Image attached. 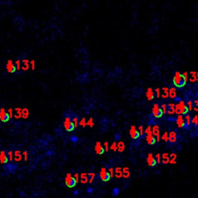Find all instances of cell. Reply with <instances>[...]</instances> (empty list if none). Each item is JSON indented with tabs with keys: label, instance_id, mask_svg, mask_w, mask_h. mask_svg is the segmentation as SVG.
<instances>
[{
	"label": "cell",
	"instance_id": "cell-1",
	"mask_svg": "<svg viewBox=\"0 0 198 198\" xmlns=\"http://www.w3.org/2000/svg\"><path fill=\"white\" fill-rule=\"evenodd\" d=\"M186 81L185 80V78H183V74L180 71H176L173 78V83L174 84L175 87H177V88H183V87H185Z\"/></svg>",
	"mask_w": 198,
	"mask_h": 198
},
{
	"label": "cell",
	"instance_id": "cell-2",
	"mask_svg": "<svg viewBox=\"0 0 198 198\" xmlns=\"http://www.w3.org/2000/svg\"><path fill=\"white\" fill-rule=\"evenodd\" d=\"M175 113L177 115H183V116H185L189 113L187 105L183 101H180L177 104H175Z\"/></svg>",
	"mask_w": 198,
	"mask_h": 198
},
{
	"label": "cell",
	"instance_id": "cell-3",
	"mask_svg": "<svg viewBox=\"0 0 198 198\" xmlns=\"http://www.w3.org/2000/svg\"><path fill=\"white\" fill-rule=\"evenodd\" d=\"M144 134L146 135V140L147 143H148L149 146H152V145L156 144V138L153 136V135L152 133V126L151 125L147 126V128L146 129V130H144Z\"/></svg>",
	"mask_w": 198,
	"mask_h": 198
},
{
	"label": "cell",
	"instance_id": "cell-4",
	"mask_svg": "<svg viewBox=\"0 0 198 198\" xmlns=\"http://www.w3.org/2000/svg\"><path fill=\"white\" fill-rule=\"evenodd\" d=\"M2 169L6 173H14L16 169V164L13 162H8L3 164Z\"/></svg>",
	"mask_w": 198,
	"mask_h": 198
},
{
	"label": "cell",
	"instance_id": "cell-5",
	"mask_svg": "<svg viewBox=\"0 0 198 198\" xmlns=\"http://www.w3.org/2000/svg\"><path fill=\"white\" fill-rule=\"evenodd\" d=\"M65 184L68 188H74L77 185L75 179L70 173H67L66 177H65Z\"/></svg>",
	"mask_w": 198,
	"mask_h": 198
},
{
	"label": "cell",
	"instance_id": "cell-6",
	"mask_svg": "<svg viewBox=\"0 0 198 198\" xmlns=\"http://www.w3.org/2000/svg\"><path fill=\"white\" fill-rule=\"evenodd\" d=\"M64 126L67 132H73L75 129V127H74V124L72 122V120L69 116H67L66 118H64Z\"/></svg>",
	"mask_w": 198,
	"mask_h": 198
},
{
	"label": "cell",
	"instance_id": "cell-7",
	"mask_svg": "<svg viewBox=\"0 0 198 198\" xmlns=\"http://www.w3.org/2000/svg\"><path fill=\"white\" fill-rule=\"evenodd\" d=\"M152 112L153 116L155 118H162L163 116L162 109H161V108L160 107V105L157 103H155L153 104L152 108Z\"/></svg>",
	"mask_w": 198,
	"mask_h": 198
},
{
	"label": "cell",
	"instance_id": "cell-8",
	"mask_svg": "<svg viewBox=\"0 0 198 198\" xmlns=\"http://www.w3.org/2000/svg\"><path fill=\"white\" fill-rule=\"evenodd\" d=\"M99 177L103 182H108L111 180V177H110L108 170L104 167H102L101 169L100 173H99Z\"/></svg>",
	"mask_w": 198,
	"mask_h": 198
},
{
	"label": "cell",
	"instance_id": "cell-9",
	"mask_svg": "<svg viewBox=\"0 0 198 198\" xmlns=\"http://www.w3.org/2000/svg\"><path fill=\"white\" fill-rule=\"evenodd\" d=\"M152 133L153 136L156 138V142H159L160 141V129L158 125H155L152 127Z\"/></svg>",
	"mask_w": 198,
	"mask_h": 198
},
{
	"label": "cell",
	"instance_id": "cell-10",
	"mask_svg": "<svg viewBox=\"0 0 198 198\" xmlns=\"http://www.w3.org/2000/svg\"><path fill=\"white\" fill-rule=\"evenodd\" d=\"M0 162L5 164L9 162V153L8 149H4L0 152Z\"/></svg>",
	"mask_w": 198,
	"mask_h": 198
},
{
	"label": "cell",
	"instance_id": "cell-11",
	"mask_svg": "<svg viewBox=\"0 0 198 198\" xmlns=\"http://www.w3.org/2000/svg\"><path fill=\"white\" fill-rule=\"evenodd\" d=\"M129 135L131 138L133 139H138L140 138V135L139 131L136 129V127L135 125H132L129 129Z\"/></svg>",
	"mask_w": 198,
	"mask_h": 198
},
{
	"label": "cell",
	"instance_id": "cell-12",
	"mask_svg": "<svg viewBox=\"0 0 198 198\" xmlns=\"http://www.w3.org/2000/svg\"><path fill=\"white\" fill-rule=\"evenodd\" d=\"M10 119V116L9 112H7L5 109L0 110V120L2 122H7Z\"/></svg>",
	"mask_w": 198,
	"mask_h": 198
},
{
	"label": "cell",
	"instance_id": "cell-13",
	"mask_svg": "<svg viewBox=\"0 0 198 198\" xmlns=\"http://www.w3.org/2000/svg\"><path fill=\"white\" fill-rule=\"evenodd\" d=\"M6 70L10 74H14L16 73V67L15 65V63H13L12 60H8L7 64H6Z\"/></svg>",
	"mask_w": 198,
	"mask_h": 198
},
{
	"label": "cell",
	"instance_id": "cell-14",
	"mask_svg": "<svg viewBox=\"0 0 198 198\" xmlns=\"http://www.w3.org/2000/svg\"><path fill=\"white\" fill-rule=\"evenodd\" d=\"M176 122H177V125L178 128H180V129L186 128V123H185L184 117L183 116V115H178Z\"/></svg>",
	"mask_w": 198,
	"mask_h": 198
},
{
	"label": "cell",
	"instance_id": "cell-15",
	"mask_svg": "<svg viewBox=\"0 0 198 198\" xmlns=\"http://www.w3.org/2000/svg\"><path fill=\"white\" fill-rule=\"evenodd\" d=\"M22 158H23V153L21 152L20 150L19 149H16V150H13V161H15L16 163H19L22 160Z\"/></svg>",
	"mask_w": 198,
	"mask_h": 198
},
{
	"label": "cell",
	"instance_id": "cell-16",
	"mask_svg": "<svg viewBox=\"0 0 198 198\" xmlns=\"http://www.w3.org/2000/svg\"><path fill=\"white\" fill-rule=\"evenodd\" d=\"M146 162H147L148 165L150 167H153V166H156V164H157L156 160V159L153 156V154L151 153V152L148 154V156H147V159H146Z\"/></svg>",
	"mask_w": 198,
	"mask_h": 198
},
{
	"label": "cell",
	"instance_id": "cell-17",
	"mask_svg": "<svg viewBox=\"0 0 198 198\" xmlns=\"http://www.w3.org/2000/svg\"><path fill=\"white\" fill-rule=\"evenodd\" d=\"M168 141L171 143H175L177 141V133L175 131H171L168 134Z\"/></svg>",
	"mask_w": 198,
	"mask_h": 198
},
{
	"label": "cell",
	"instance_id": "cell-18",
	"mask_svg": "<svg viewBox=\"0 0 198 198\" xmlns=\"http://www.w3.org/2000/svg\"><path fill=\"white\" fill-rule=\"evenodd\" d=\"M95 152L98 154V155H102L105 151H104V148L103 147V146L101 145V143L100 142H97L96 144H95Z\"/></svg>",
	"mask_w": 198,
	"mask_h": 198
},
{
	"label": "cell",
	"instance_id": "cell-19",
	"mask_svg": "<svg viewBox=\"0 0 198 198\" xmlns=\"http://www.w3.org/2000/svg\"><path fill=\"white\" fill-rule=\"evenodd\" d=\"M146 97L148 101H152L154 99V97H155V93L152 90V87H148L146 91Z\"/></svg>",
	"mask_w": 198,
	"mask_h": 198
},
{
	"label": "cell",
	"instance_id": "cell-20",
	"mask_svg": "<svg viewBox=\"0 0 198 198\" xmlns=\"http://www.w3.org/2000/svg\"><path fill=\"white\" fill-rule=\"evenodd\" d=\"M169 97L171 99H176L177 97V91L175 87L169 88Z\"/></svg>",
	"mask_w": 198,
	"mask_h": 198
},
{
	"label": "cell",
	"instance_id": "cell-21",
	"mask_svg": "<svg viewBox=\"0 0 198 198\" xmlns=\"http://www.w3.org/2000/svg\"><path fill=\"white\" fill-rule=\"evenodd\" d=\"M30 67L29 60L27 59H23L21 60V69L23 70H27Z\"/></svg>",
	"mask_w": 198,
	"mask_h": 198
},
{
	"label": "cell",
	"instance_id": "cell-22",
	"mask_svg": "<svg viewBox=\"0 0 198 198\" xmlns=\"http://www.w3.org/2000/svg\"><path fill=\"white\" fill-rule=\"evenodd\" d=\"M114 175L116 176V178L121 179L122 177V169L121 167H116V169H114Z\"/></svg>",
	"mask_w": 198,
	"mask_h": 198
},
{
	"label": "cell",
	"instance_id": "cell-23",
	"mask_svg": "<svg viewBox=\"0 0 198 198\" xmlns=\"http://www.w3.org/2000/svg\"><path fill=\"white\" fill-rule=\"evenodd\" d=\"M161 157H162V163L163 164H168L169 162V153H166V152H164L161 155Z\"/></svg>",
	"mask_w": 198,
	"mask_h": 198
},
{
	"label": "cell",
	"instance_id": "cell-24",
	"mask_svg": "<svg viewBox=\"0 0 198 198\" xmlns=\"http://www.w3.org/2000/svg\"><path fill=\"white\" fill-rule=\"evenodd\" d=\"M125 145L122 141H119L118 142H117V151H118L119 152H122L125 151Z\"/></svg>",
	"mask_w": 198,
	"mask_h": 198
},
{
	"label": "cell",
	"instance_id": "cell-25",
	"mask_svg": "<svg viewBox=\"0 0 198 198\" xmlns=\"http://www.w3.org/2000/svg\"><path fill=\"white\" fill-rule=\"evenodd\" d=\"M122 177L125 179H128L130 177V171L129 167H124L122 169Z\"/></svg>",
	"mask_w": 198,
	"mask_h": 198
},
{
	"label": "cell",
	"instance_id": "cell-26",
	"mask_svg": "<svg viewBox=\"0 0 198 198\" xmlns=\"http://www.w3.org/2000/svg\"><path fill=\"white\" fill-rule=\"evenodd\" d=\"M177 155L176 153H171L169 154V164H176L177 163Z\"/></svg>",
	"mask_w": 198,
	"mask_h": 198
},
{
	"label": "cell",
	"instance_id": "cell-27",
	"mask_svg": "<svg viewBox=\"0 0 198 198\" xmlns=\"http://www.w3.org/2000/svg\"><path fill=\"white\" fill-rule=\"evenodd\" d=\"M80 180H81V183L83 184H85L87 183H88V177L87 174L86 173H82L80 175Z\"/></svg>",
	"mask_w": 198,
	"mask_h": 198
},
{
	"label": "cell",
	"instance_id": "cell-28",
	"mask_svg": "<svg viewBox=\"0 0 198 198\" xmlns=\"http://www.w3.org/2000/svg\"><path fill=\"white\" fill-rule=\"evenodd\" d=\"M191 78H190V82H196L197 81V71H190Z\"/></svg>",
	"mask_w": 198,
	"mask_h": 198
},
{
	"label": "cell",
	"instance_id": "cell-29",
	"mask_svg": "<svg viewBox=\"0 0 198 198\" xmlns=\"http://www.w3.org/2000/svg\"><path fill=\"white\" fill-rule=\"evenodd\" d=\"M163 94H162V98L166 99L169 98V87H163L162 88Z\"/></svg>",
	"mask_w": 198,
	"mask_h": 198
},
{
	"label": "cell",
	"instance_id": "cell-30",
	"mask_svg": "<svg viewBox=\"0 0 198 198\" xmlns=\"http://www.w3.org/2000/svg\"><path fill=\"white\" fill-rule=\"evenodd\" d=\"M185 123H186V127H190L191 125V117L190 115L186 114L184 117Z\"/></svg>",
	"mask_w": 198,
	"mask_h": 198
},
{
	"label": "cell",
	"instance_id": "cell-31",
	"mask_svg": "<svg viewBox=\"0 0 198 198\" xmlns=\"http://www.w3.org/2000/svg\"><path fill=\"white\" fill-rule=\"evenodd\" d=\"M87 174V177H88V183H92L93 181H94L95 177V173H88Z\"/></svg>",
	"mask_w": 198,
	"mask_h": 198
},
{
	"label": "cell",
	"instance_id": "cell-32",
	"mask_svg": "<svg viewBox=\"0 0 198 198\" xmlns=\"http://www.w3.org/2000/svg\"><path fill=\"white\" fill-rule=\"evenodd\" d=\"M86 118H82L79 122H78V125H80L81 127H82V128H85L86 127Z\"/></svg>",
	"mask_w": 198,
	"mask_h": 198
},
{
	"label": "cell",
	"instance_id": "cell-33",
	"mask_svg": "<svg viewBox=\"0 0 198 198\" xmlns=\"http://www.w3.org/2000/svg\"><path fill=\"white\" fill-rule=\"evenodd\" d=\"M86 125H87V126L91 127V128L94 127V125H95V122H94L93 118H90L87 120V122H86Z\"/></svg>",
	"mask_w": 198,
	"mask_h": 198
},
{
	"label": "cell",
	"instance_id": "cell-34",
	"mask_svg": "<svg viewBox=\"0 0 198 198\" xmlns=\"http://www.w3.org/2000/svg\"><path fill=\"white\" fill-rule=\"evenodd\" d=\"M72 122H73V124H74V127H75V129H77L78 128V117H76V116H74L72 119Z\"/></svg>",
	"mask_w": 198,
	"mask_h": 198
},
{
	"label": "cell",
	"instance_id": "cell-35",
	"mask_svg": "<svg viewBox=\"0 0 198 198\" xmlns=\"http://www.w3.org/2000/svg\"><path fill=\"white\" fill-rule=\"evenodd\" d=\"M191 124H194L195 126H197L198 124V119H197V116H194V117L193 118H191Z\"/></svg>",
	"mask_w": 198,
	"mask_h": 198
},
{
	"label": "cell",
	"instance_id": "cell-36",
	"mask_svg": "<svg viewBox=\"0 0 198 198\" xmlns=\"http://www.w3.org/2000/svg\"><path fill=\"white\" fill-rule=\"evenodd\" d=\"M109 148L113 151V152H117V142H114L110 146H109Z\"/></svg>",
	"mask_w": 198,
	"mask_h": 198
},
{
	"label": "cell",
	"instance_id": "cell-37",
	"mask_svg": "<svg viewBox=\"0 0 198 198\" xmlns=\"http://www.w3.org/2000/svg\"><path fill=\"white\" fill-rule=\"evenodd\" d=\"M186 105H187V108L189 109V112H191L193 110V102L191 101H188L187 103H186Z\"/></svg>",
	"mask_w": 198,
	"mask_h": 198
},
{
	"label": "cell",
	"instance_id": "cell-38",
	"mask_svg": "<svg viewBox=\"0 0 198 198\" xmlns=\"http://www.w3.org/2000/svg\"><path fill=\"white\" fill-rule=\"evenodd\" d=\"M161 139H162V140H163L164 142H168V132H164V133L163 134V135H162Z\"/></svg>",
	"mask_w": 198,
	"mask_h": 198
},
{
	"label": "cell",
	"instance_id": "cell-39",
	"mask_svg": "<svg viewBox=\"0 0 198 198\" xmlns=\"http://www.w3.org/2000/svg\"><path fill=\"white\" fill-rule=\"evenodd\" d=\"M156 163L157 164H160L161 163V154L160 153H157L156 155Z\"/></svg>",
	"mask_w": 198,
	"mask_h": 198
},
{
	"label": "cell",
	"instance_id": "cell-40",
	"mask_svg": "<svg viewBox=\"0 0 198 198\" xmlns=\"http://www.w3.org/2000/svg\"><path fill=\"white\" fill-rule=\"evenodd\" d=\"M161 109H162V112H163V115H166V110H167V105L166 104H163L161 105Z\"/></svg>",
	"mask_w": 198,
	"mask_h": 198
},
{
	"label": "cell",
	"instance_id": "cell-41",
	"mask_svg": "<svg viewBox=\"0 0 198 198\" xmlns=\"http://www.w3.org/2000/svg\"><path fill=\"white\" fill-rule=\"evenodd\" d=\"M138 131L139 132L140 137H141V136H143V135H144V130H143V126H142V125H139V126Z\"/></svg>",
	"mask_w": 198,
	"mask_h": 198
},
{
	"label": "cell",
	"instance_id": "cell-42",
	"mask_svg": "<svg viewBox=\"0 0 198 198\" xmlns=\"http://www.w3.org/2000/svg\"><path fill=\"white\" fill-rule=\"evenodd\" d=\"M108 173H109V175H110L111 178H113V177H114V173H115V172H114V169H113L112 167H111V168H109V169H108Z\"/></svg>",
	"mask_w": 198,
	"mask_h": 198
},
{
	"label": "cell",
	"instance_id": "cell-43",
	"mask_svg": "<svg viewBox=\"0 0 198 198\" xmlns=\"http://www.w3.org/2000/svg\"><path fill=\"white\" fill-rule=\"evenodd\" d=\"M155 92H156V98H160V96H161V95H160V87L156 88L155 89Z\"/></svg>",
	"mask_w": 198,
	"mask_h": 198
},
{
	"label": "cell",
	"instance_id": "cell-44",
	"mask_svg": "<svg viewBox=\"0 0 198 198\" xmlns=\"http://www.w3.org/2000/svg\"><path fill=\"white\" fill-rule=\"evenodd\" d=\"M103 147H104V151L108 152V150H109V143H108V142H104V146H103Z\"/></svg>",
	"mask_w": 198,
	"mask_h": 198
},
{
	"label": "cell",
	"instance_id": "cell-45",
	"mask_svg": "<svg viewBox=\"0 0 198 198\" xmlns=\"http://www.w3.org/2000/svg\"><path fill=\"white\" fill-rule=\"evenodd\" d=\"M74 177V178L75 179V180H76V183H78L79 180H80V175L78 174V173H74V175L73 176Z\"/></svg>",
	"mask_w": 198,
	"mask_h": 198
},
{
	"label": "cell",
	"instance_id": "cell-46",
	"mask_svg": "<svg viewBox=\"0 0 198 198\" xmlns=\"http://www.w3.org/2000/svg\"><path fill=\"white\" fill-rule=\"evenodd\" d=\"M182 74H183V78H185V80H186V81H188V73H187L186 71H185V72H183V73Z\"/></svg>",
	"mask_w": 198,
	"mask_h": 198
},
{
	"label": "cell",
	"instance_id": "cell-47",
	"mask_svg": "<svg viewBox=\"0 0 198 198\" xmlns=\"http://www.w3.org/2000/svg\"><path fill=\"white\" fill-rule=\"evenodd\" d=\"M30 64H31V66H32V69H33V70H35V61H34V60H32V61L30 62Z\"/></svg>",
	"mask_w": 198,
	"mask_h": 198
},
{
	"label": "cell",
	"instance_id": "cell-48",
	"mask_svg": "<svg viewBox=\"0 0 198 198\" xmlns=\"http://www.w3.org/2000/svg\"><path fill=\"white\" fill-rule=\"evenodd\" d=\"M193 110H194L195 112H198L197 107V106H195V107H193Z\"/></svg>",
	"mask_w": 198,
	"mask_h": 198
},
{
	"label": "cell",
	"instance_id": "cell-49",
	"mask_svg": "<svg viewBox=\"0 0 198 198\" xmlns=\"http://www.w3.org/2000/svg\"><path fill=\"white\" fill-rule=\"evenodd\" d=\"M194 104H195V106H197V107L198 106L197 100H195V101H194Z\"/></svg>",
	"mask_w": 198,
	"mask_h": 198
}]
</instances>
